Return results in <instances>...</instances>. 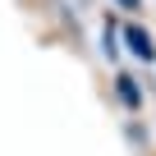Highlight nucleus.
<instances>
[{"label": "nucleus", "instance_id": "nucleus-1", "mask_svg": "<svg viewBox=\"0 0 156 156\" xmlns=\"http://www.w3.org/2000/svg\"><path fill=\"white\" fill-rule=\"evenodd\" d=\"M124 41H129V51H133L138 60H151V55H156L151 32H147V28H138V23H129V28H124Z\"/></svg>", "mask_w": 156, "mask_h": 156}, {"label": "nucleus", "instance_id": "nucleus-2", "mask_svg": "<svg viewBox=\"0 0 156 156\" xmlns=\"http://www.w3.org/2000/svg\"><path fill=\"white\" fill-rule=\"evenodd\" d=\"M115 87H119V97H124V106H129V110H138V101H142V97H138V83H133L129 73H115Z\"/></svg>", "mask_w": 156, "mask_h": 156}, {"label": "nucleus", "instance_id": "nucleus-3", "mask_svg": "<svg viewBox=\"0 0 156 156\" xmlns=\"http://www.w3.org/2000/svg\"><path fill=\"white\" fill-rule=\"evenodd\" d=\"M115 46H119L115 41V23H106V55H115Z\"/></svg>", "mask_w": 156, "mask_h": 156}, {"label": "nucleus", "instance_id": "nucleus-4", "mask_svg": "<svg viewBox=\"0 0 156 156\" xmlns=\"http://www.w3.org/2000/svg\"><path fill=\"white\" fill-rule=\"evenodd\" d=\"M115 5H119V9H138V5H142V0H115Z\"/></svg>", "mask_w": 156, "mask_h": 156}]
</instances>
